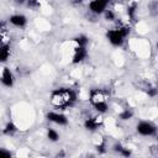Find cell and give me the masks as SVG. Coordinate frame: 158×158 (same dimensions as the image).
I'll list each match as a JSON object with an SVG mask.
<instances>
[{"label":"cell","instance_id":"cell-1","mask_svg":"<svg viewBox=\"0 0 158 158\" xmlns=\"http://www.w3.org/2000/svg\"><path fill=\"white\" fill-rule=\"evenodd\" d=\"M75 101V94L73 90L67 88H59L52 91L51 94V104L57 109H67L72 106Z\"/></svg>","mask_w":158,"mask_h":158},{"label":"cell","instance_id":"cell-2","mask_svg":"<svg viewBox=\"0 0 158 158\" xmlns=\"http://www.w3.org/2000/svg\"><path fill=\"white\" fill-rule=\"evenodd\" d=\"M130 28L128 27H120V28H112L109 30L106 33V37L109 40V42L112 46H121L123 43L125 37L128 35Z\"/></svg>","mask_w":158,"mask_h":158},{"label":"cell","instance_id":"cell-3","mask_svg":"<svg viewBox=\"0 0 158 158\" xmlns=\"http://www.w3.org/2000/svg\"><path fill=\"white\" fill-rule=\"evenodd\" d=\"M136 131L141 136H152L156 133V126L148 121H139L136 126Z\"/></svg>","mask_w":158,"mask_h":158},{"label":"cell","instance_id":"cell-4","mask_svg":"<svg viewBox=\"0 0 158 158\" xmlns=\"http://www.w3.org/2000/svg\"><path fill=\"white\" fill-rule=\"evenodd\" d=\"M111 0H91L89 2V10L93 12V14H102L106 7H107V4L110 2Z\"/></svg>","mask_w":158,"mask_h":158},{"label":"cell","instance_id":"cell-5","mask_svg":"<svg viewBox=\"0 0 158 158\" xmlns=\"http://www.w3.org/2000/svg\"><path fill=\"white\" fill-rule=\"evenodd\" d=\"M47 120L53 122V123H57L59 126H64V125L68 123V118L63 114H59V112H56V111H49L47 114Z\"/></svg>","mask_w":158,"mask_h":158},{"label":"cell","instance_id":"cell-6","mask_svg":"<svg viewBox=\"0 0 158 158\" xmlns=\"http://www.w3.org/2000/svg\"><path fill=\"white\" fill-rule=\"evenodd\" d=\"M106 99H107V95L101 89H94L90 91V101L93 105L98 104V102H104V101H106Z\"/></svg>","mask_w":158,"mask_h":158},{"label":"cell","instance_id":"cell-7","mask_svg":"<svg viewBox=\"0 0 158 158\" xmlns=\"http://www.w3.org/2000/svg\"><path fill=\"white\" fill-rule=\"evenodd\" d=\"M0 80H1L2 85L7 86V88H11L14 85V75H12V73H11V70L9 68H4L2 69Z\"/></svg>","mask_w":158,"mask_h":158},{"label":"cell","instance_id":"cell-8","mask_svg":"<svg viewBox=\"0 0 158 158\" xmlns=\"http://www.w3.org/2000/svg\"><path fill=\"white\" fill-rule=\"evenodd\" d=\"M9 21H10V23H12L15 27H23V26L27 23V19H26V16L22 15V14H16V15L10 16Z\"/></svg>","mask_w":158,"mask_h":158},{"label":"cell","instance_id":"cell-9","mask_svg":"<svg viewBox=\"0 0 158 158\" xmlns=\"http://www.w3.org/2000/svg\"><path fill=\"white\" fill-rule=\"evenodd\" d=\"M88 56V51H86V47H77L75 52H74V56H73V63H80L85 59V57Z\"/></svg>","mask_w":158,"mask_h":158},{"label":"cell","instance_id":"cell-10","mask_svg":"<svg viewBox=\"0 0 158 158\" xmlns=\"http://www.w3.org/2000/svg\"><path fill=\"white\" fill-rule=\"evenodd\" d=\"M100 125H101V120H100V117L86 118L85 122H84V127H85L88 131H95Z\"/></svg>","mask_w":158,"mask_h":158},{"label":"cell","instance_id":"cell-11","mask_svg":"<svg viewBox=\"0 0 158 158\" xmlns=\"http://www.w3.org/2000/svg\"><path fill=\"white\" fill-rule=\"evenodd\" d=\"M10 57V46L1 43L0 44V62H6Z\"/></svg>","mask_w":158,"mask_h":158},{"label":"cell","instance_id":"cell-12","mask_svg":"<svg viewBox=\"0 0 158 158\" xmlns=\"http://www.w3.org/2000/svg\"><path fill=\"white\" fill-rule=\"evenodd\" d=\"M16 131H17V127H16V125H15L14 122H7L6 126H5V128L2 130V132H4L5 135H7V136L14 135Z\"/></svg>","mask_w":158,"mask_h":158},{"label":"cell","instance_id":"cell-13","mask_svg":"<svg viewBox=\"0 0 158 158\" xmlns=\"http://www.w3.org/2000/svg\"><path fill=\"white\" fill-rule=\"evenodd\" d=\"M47 138L51 142H57L59 139V133L56 130H53V128H48V131H47Z\"/></svg>","mask_w":158,"mask_h":158},{"label":"cell","instance_id":"cell-14","mask_svg":"<svg viewBox=\"0 0 158 158\" xmlns=\"http://www.w3.org/2000/svg\"><path fill=\"white\" fill-rule=\"evenodd\" d=\"M93 106L95 107V110H96L99 114H104V112H106V111H107V109H109V106H107V102H106V101L94 104Z\"/></svg>","mask_w":158,"mask_h":158},{"label":"cell","instance_id":"cell-15","mask_svg":"<svg viewBox=\"0 0 158 158\" xmlns=\"http://www.w3.org/2000/svg\"><path fill=\"white\" fill-rule=\"evenodd\" d=\"M75 42L78 43V46L79 47H86V44H88V37L86 36H84V35H80V36H78L77 38H75Z\"/></svg>","mask_w":158,"mask_h":158},{"label":"cell","instance_id":"cell-16","mask_svg":"<svg viewBox=\"0 0 158 158\" xmlns=\"http://www.w3.org/2000/svg\"><path fill=\"white\" fill-rule=\"evenodd\" d=\"M115 151H116V152H118L121 156H125V157L131 156V152H130L127 148H123L121 144H115Z\"/></svg>","mask_w":158,"mask_h":158},{"label":"cell","instance_id":"cell-17","mask_svg":"<svg viewBox=\"0 0 158 158\" xmlns=\"http://www.w3.org/2000/svg\"><path fill=\"white\" fill-rule=\"evenodd\" d=\"M132 116H133V112L131 111V110H125V111H122L121 114H120V118L121 120H123V121H126V120H130V118H132Z\"/></svg>","mask_w":158,"mask_h":158},{"label":"cell","instance_id":"cell-18","mask_svg":"<svg viewBox=\"0 0 158 158\" xmlns=\"http://www.w3.org/2000/svg\"><path fill=\"white\" fill-rule=\"evenodd\" d=\"M12 154H11V152L10 151H6L5 148H1L0 147V158H9V157H11Z\"/></svg>","mask_w":158,"mask_h":158},{"label":"cell","instance_id":"cell-19","mask_svg":"<svg viewBox=\"0 0 158 158\" xmlns=\"http://www.w3.org/2000/svg\"><path fill=\"white\" fill-rule=\"evenodd\" d=\"M104 12H105V17H106L107 20H110V21H111V20H114V19H115V15H114V12H112L111 10H105Z\"/></svg>","mask_w":158,"mask_h":158},{"label":"cell","instance_id":"cell-20","mask_svg":"<svg viewBox=\"0 0 158 158\" xmlns=\"http://www.w3.org/2000/svg\"><path fill=\"white\" fill-rule=\"evenodd\" d=\"M70 1H72L73 4H81L83 0H70Z\"/></svg>","mask_w":158,"mask_h":158},{"label":"cell","instance_id":"cell-21","mask_svg":"<svg viewBox=\"0 0 158 158\" xmlns=\"http://www.w3.org/2000/svg\"><path fill=\"white\" fill-rule=\"evenodd\" d=\"M15 1H16L17 4H23V2L26 1V0H15Z\"/></svg>","mask_w":158,"mask_h":158},{"label":"cell","instance_id":"cell-22","mask_svg":"<svg viewBox=\"0 0 158 158\" xmlns=\"http://www.w3.org/2000/svg\"><path fill=\"white\" fill-rule=\"evenodd\" d=\"M0 32H1V30H0ZM0 37H1V33H0Z\"/></svg>","mask_w":158,"mask_h":158}]
</instances>
